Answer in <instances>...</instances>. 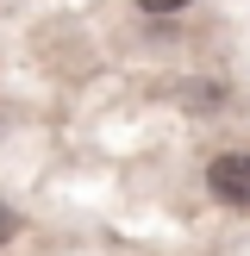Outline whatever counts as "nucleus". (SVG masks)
Returning <instances> with one entry per match:
<instances>
[{
    "label": "nucleus",
    "instance_id": "3",
    "mask_svg": "<svg viewBox=\"0 0 250 256\" xmlns=\"http://www.w3.org/2000/svg\"><path fill=\"white\" fill-rule=\"evenodd\" d=\"M138 12H150V19H175V12H188L194 0H132Z\"/></svg>",
    "mask_w": 250,
    "mask_h": 256
},
{
    "label": "nucleus",
    "instance_id": "4",
    "mask_svg": "<svg viewBox=\"0 0 250 256\" xmlns=\"http://www.w3.org/2000/svg\"><path fill=\"white\" fill-rule=\"evenodd\" d=\"M12 238H19V212H12V206H6V200H0V250H6V244H12Z\"/></svg>",
    "mask_w": 250,
    "mask_h": 256
},
{
    "label": "nucleus",
    "instance_id": "1",
    "mask_svg": "<svg viewBox=\"0 0 250 256\" xmlns=\"http://www.w3.org/2000/svg\"><path fill=\"white\" fill-rule=\"evenodd\" d=\"M206 194L219 206H250V150H219L206 162Z\"/></svg>",
    "mask_w": 250,
    "mask_h": 256
},
{
    "label": "nucleus",
    "instance_id": "2",
    "mask_svg": "<svg viewBox=\"0 0 250 256\" xmlns=\"http://www.w3.org/2000/svg\"><path fill=\"white\" fill-rule=\"evenodd\" d=\"M175 100H182L188 112H219V106H225V88H219V82H182Z\"/></svg>",
    "mask_w": 250,
    "mask_h": 256
}]
</instances>
